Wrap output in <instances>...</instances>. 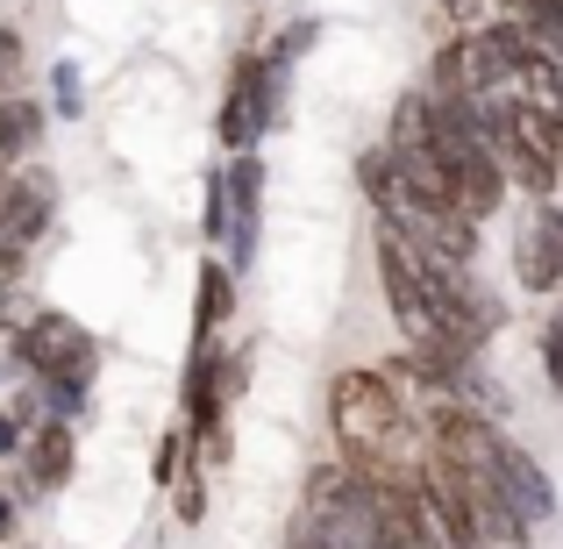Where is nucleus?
Here are the masks:
<instances>
[{"instance_id": "nucleus-14", "label": "nucleus", "mask_w": 563, "mask_h": 549, "mask_svg": "<svg viewBox=\"0 0 563 549\" xmlns=\"http://www.w3.org/2000/svg\"><path fill=\"white\" fill-rule=\"evenodd\" d=\"M207 243H229V172L207 179Z\"/></svg>"}, {"instance_id": "nucleus-6", "label": "nucleus", "mask_w": 563, "mask_h": 549, "mask_svg": "<svg viewBox=\"0 0 563 549\" xmlns=\"http://www.w3.org/2000/svg\"><path fill=\"white\" fill-rule=\"evenodd\" d=\"M499 485H507V499L521 507L528 528H550L556 521V485H550V471H542L514 436H507V450H499Z\"/></svg>"}, {"instance_id": "nucleus-12", "label": "nucleus", "mask_w": 563, "mask_h": 549, "mask_svg": "<svg viewBox=\"0 0 563 549\" xmlns=\"http://www.w3.org/2000/svg\"><path fill=\"white\" fill-rule=\"evenodd\" d=\"M22 72H29V43L22 29L0 22V94H22Z\"/></svg>"}, {"instance_id": "nucleus-2", "label": "nucleus", "mask_w": 563, "mask_h": 549, "mask_svg": "<svg viewBox=\"0 0 563 549\" xmlns=\"http://www.w3.org/2000/svg\"><path fill=\"white\" fill-rule=\"evenodd\" d=\"M300 507L314 514L321 528H329V542H335V549H407V542H393V528L378 521L372 479H364L350 457H335V464H314V471H307Z\"/></svg>"}, {"instance_id": "nucleus-18", "label": "nucleus", "mask_w": 563, "mask_h": 549, "mask_svg": "<svg viewBox=\"0 0 563 549\" xmlns=\"http://www.w3.org/2000/svg\"><path fill=\"white\" fill-rule=\"evenodd\" d=\"M172 493H179V521L192 528V521H200V514H207V493H200V471H186V479L172 485Z\"/></svg>"}, {"instance_id": "nucleus-10", "label": "nucleus", "mask_w": 563, "mask_h": 549, "mask_svg": "<svg viewBox=\"0 0 563 549\" xmlns=\"http://www.w3.org/2000/svg\"><path fill=\"white\" fill-rule=\"evenodd\" d=\"M192 300H200V307H192V343H221V321L235 315V264L229 257H207Z\"/></svg>"}, {"instance_id": "nucleus-19", "label": "nucleus", "mask_w": 563, "mask_h": 549, "mask_svg": "<svg viewBox=\"0 0 563 549\" xmlns=\"http://www.w3.org/2000/svg\"><path fill=\"white\" fill-rule=\"evenodd\" d=\"M22 436H29V428H22V414H14V407H0V457H14V450H22Z\"/></svg>"}, {"instance_id": "nucleus-22", "label": "nucleus", "mask_w": 563, "mask_h": 549, "mask_svg": "<svg viewBox=\"0 0 563 549\" xmlns=\"http://www.w3.org/2000/svg\"><path fill=\"white\" fill-rule=\"evenodd\" d=\"M0 336H8V293H0Z\"/></svg>"}, {"instance_id": "nucleus-4", "label": "nucleus", "mask_w": 563, "mask_h": 549, "mask_svg": "<svg viewBox=\"0 0 563 549\" xmlns=\"http://www.w3.org/2000/svg\"><path fill=\"white\" fill-rule=\"evenodd\" d=\"M8 358L22 378H51V385H86L93 393V371H100V343L79 329L71 315H57V307H43V315H29L22 329H14Z\"/></svg>"}, {"instance_id": "nucleus-15", "label": "nucleus", "mask_w": 563, "mask_h": 549, "mask_svg": "<svg viewBox=\"0 0 563 549\" xmlns=\"http://www.w3.org/2000/svg\"><path fill=\"white\" fill-rule=\"evenodd\" d=\"M314 36H321L314 22H292V29H278V36H272V51H264V57H272V65H286V72H292V57H300V51H307V43H314Z\"/></svg>"}, {"instance_id": "nucleus-3", "label": "nucleus", "mask_w": 563, "mask_h": 549, "mask_svg": "<svg viewBox=\"0 0 563 549\" xmlns=\"http://www.w3.org/2000/svg\"><path fill=\"white\" fill-rule=\"evenodd\" d=\"M286 114V65H272L264 51H243L229 65V94H221V114H214V136L221 151H257L264 136L278 129Z\"/></svg>"}, {"instance_id": "nucleus-5", "label": "nucleus", "mask_w": 563, "mask_h": 549, "mask_svg": "<svg viewBox=\"0 0 563 549\" xmlns=\"http://www.w3.org/2000/svg\"><path fill=\"white\" fill-rule=\"evenodd\" d=\"M221 172H229V264L243 278L250 257H257V229H264V157L235 151Z\"/></svg>"}, {"instance_id": "nucleus-7", "label": "nucleus", "mask_w": 563, "mask_h": 549, "mask_svg": "<svg viewBox=\"0 0 563 549\" xmlns=\"http://www.w3.org/2000/svg\"><path fill=\"white\" fill-rule=\"evenodd\" d=\"M57 221V179L51 172H14V193L8 207H0V235H14V243H43V229Z\"/></svg>"}, {"instance_id": "nucleus-9", "label": "nucleus", "mask_w": 563, "mask_h": 549, "mask_svg": "<svg viewBox=\"0 0 563 549\" xmlns=\"http://www.w3.org/2000/svg\"><path fill=\"white\" fill-rule=\"evenodd\" d=\"M22 464H29V493H57L79 464V442H71V421H36L22 436Z\"/></svg>"}, {"instance_id": "nucleus-13", "label": "nucleus", "mask_w": 563, "mask_h": 549, "mask_svg": "<svg viewBox=\"0 0 563 549\" xmlns=\"http://www.w3.org/2000/svg\"><path fill=\"white\" fill-rule=\"evenodd\" d=\"M542 378H550V393L563 399V307L542 321Z\"/></svg>"}, {"instance_id": "nucleus-1", "label": "nucleus", "mask_w": 563, "mask_h": 549, "mask_svg": "<svg viewBox=\"0 0 563 549\" xmlns=\"http://www.w3.org/2000/svg\"><path fill=\"white\" fill-rule=\"evenodd\" d=\"M329 436L335 457H350L357 471H393V479H413L428 457L421 407L407 399V385L393 371L372 364H350L329 378Z\"/></svg>"}, {"instance_id": "nucleus-16", "label": "nucleus", "mask_w": 563, "mask_h": 549, "mask_svg": "<svg viewBox=\"0 0 563 549\" xmlns=\"http://www.w3.org/2000/svg\"><path fill=\"white\" fill-rule=\"evenodd\" d=\"M286 549H335V542H329V528H321L314 514L300 507V514H292V521H286Z\"/></svg>"}, {"instance_id": "nucleus-11", "label": "nucleus", "mask_w": 563, "mask_h": 549, "mask_svg": "<svg viewBox=\"0 0 563 549\" xmlns=\"http://www.w3.org/2000/svg\"><path fill=\"white\" fill-rule=\"evenodd\" d=\"M51 108H57V122H79V114H86L79 65H57V72H51Z\"/></svg>"}, {"instance_id": "nucleus-8", "label": "nucleus", "mask_w": 563, "mask_h": 549, "mask_svg": "<svg viewBox=\"0 0 563 549\" xmlns=\"http://www.w3.org/2000/svg\"><path fill=\"white\" fill-rule=\"evenodd\" d=\"M514 286L521 293H556L563 286V229H556L550 207H542L536 229L514 243Z\"/></svg>"}, {"instance_id": "nucleus-20", "label": "nucleus", "mask_w": 563, "mask_h": 549, "mask_svg": "<svg viewBox=\"0 0 563 549\" xmlns=\"http://www.w3.org/2000/svg\"><path fill=\"white\" fill-rule=\"evenodd\" d=\"M8 528H14V499H0V536H8Z\"/></svg>"}, {"instance_id": "nucleus-21", "label": "nucleus", "mask_w": 563, "mask_h": 549, "mask_svg": "<svg viewBox=\"0 0 563 549\" xmlns=\"http://www.w3.org/2000/svg\"><path fill=\"white\" fill-rule=\"evenodd\" d=\"M550 215H556V229H563V193H556V200H550Z\"/></svg>"}, {"instance_id": "nucleus-17", "label": "nucleus", "mask_w": 563, "mask_h": 549, "mask_svg": "<svg viewBox=\"0 0 563 549\" xmlns=\"http://www.w3.org/2000/svg\"><path fill=\"white\" fill-rule=\"evenodd\" d=\"M29 272V243H14V235H0V293H14V278Z\"/></svg>"}]
</instances>
